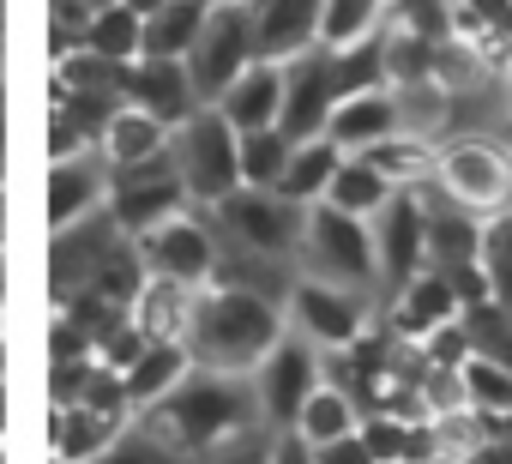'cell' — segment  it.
<instances>
[{"label": "cell", "instance_id": "obj_1", "mask_svg": "<svg viewBox=\"0 0 512 464\" xmlns=\"http://www.w3.org/2000/svg\"><path fill=\"white\" fill-rule=\"evenodd\" d=\"M284 344V308L247 296V290H217L205 284L193 296V326H187V362L199 374H253L272 350Z\"/></svg>", "mask_w": 512, "mask_h": 464}, {"label": "cell", "instance_id": "obj_2", "mask_svg": "<svg viewBox=\"0 0 512 464\" xmlns=\"http://www.w3.org/2000/svg\"><path fill=\"white\" fill-rule=\"evenodd\" d=\"M253 422H260V404H253V392L241 386V380H229V374H187L169 398H157L151 410H145V434L157 440V446H169L175 458H205L211 446H223V440H235V434H247Z\"/></svg>", "mask_w": 512, "mask_h": 464}, {"label": "cell", "instance_id": "obj_3", "mask_svg": "<svg viewBox=\"0 0 512 464\" xmlns=\"http://www.w3.org/2000/svg\"><path fill=\"white\" fill-rule=\"evenodd\" d=\"M169 157L181 169L187 199H199V205H223L241 187V139L217 109H193V121H181L169 133Z\"/></svg>", "mask_w": 512, "mask_h": 464}, {"label": "cell", "instance_id": "obj_4", "mask_svg": "<svg viewBox=\"0 0 512 464\" xmlns=\"http://www.w3.org/2000/svg\"><path fill=\"white\" fill-rule=\"evenodd\" d=\"M434 187L458 211H470V217L488 223V217L512 211V151L500 139H482V133L452 139L440 151V163H434Z\"/></svg>", "mask_w": 512, "mask_h": 464}, {"label": "cell", "instance_id": "obj_5", "mask_svg": "<svg viewBox=\"0 0 512 464\" xmlns=\"http://www.w3.org/2000/svg\"><path fill=\"white\" fill-rule=\"evenodd\" d=\"M181 67H187V79H193L199 109H211V103L253 67V19H247V0H211L205 31H199L193 55H187Z\"/></svg>", "mask_w": 512, "mask_h": 464}, {"label": "cell", "instance_id": "obj_6", "mask_svg": "<svg viewBox=\"0 0 512 464\" xmlns=\"http://www.w3.org/2000/svg\"><path fill=\"white\" fill-rule=\"evenodd\" d=\"M302 254H308V266L320 272V284H338V290H374V284H380L374 229H368L362 217L332 211V205H308Z\"/></svg>", "mask_w": 512, "mask_h": 464}, {"label": "cell", "instance_id": "obj_7", "mask_svg": "<svg viewBox=\"0 0 512 464\" xmlns=\"http://www.w3.org/2000/svg\"><path fill=\"white\" fill-rule=\"evenodd\" d=\"M103 205L109 217L121 223V236H145V229L181 217L187 205V187H181V169L169 151L145 157V163H127V169H109V187H103Z\"/></svg>", "mask_w": 512, "mask_h": 464}, {"label": "cell", "instance_id": "obj_8", "mask_svg": "<svg viewBox=\"0 0 512 464\" xmlns=\"http://www.w3.org/2000/svg\"><path fill=\"white\" fill-rule=\"evenodd\" d=\"M217 211V229L229 242H241V248H253V254H272V260H284V254H302V236H308V211L302 205H290L284 193H260V187H235L223 205H211Z\"/></svg>", "mask_w": 512, "mask_h": 464}, {"label": "cell", "instance_id": "obj_9", "mask_svg": "<svg viewBox=\"0 0 512 464\" xmlns=\"http://www.w3.org/2000/svg\"><path fill=\"white\" fill-rule=\"evenodd\" d=\"M127 242H133V236H121V223L109 217V205H97V211H85L79 223L55 229V236H49V296H55V302L79 296Z\"/></svg>", "mask_w": 512, "mask_h": 464}, {"label": "cell", "instance_id": "obj_10", "mask_svg": "<svg viewBox=\"0 0 512 464\" xmlns=\"http://www.w3.org/2000/svg\"><path fill=\"white\" fill-rule=\"evenodd\" d=\"M139 260H145V278H169V284H187V290H205L211 266H217V229L199 223V217H169L145 236H133Z\"/></svg>", "mask_w": 512, "mask_h": 464}, {"label": "cell", "instance_id": "obj_11", "mask_svg": "<svg viewBox=\"0 0 512 464\" xmlns=\"http://www.w3.org/2000/svg\"><path fill=\"white\" fill-rule=\"evenodd\" d=\"M320 392V356H314V344L308 338H290L284 332V344L253 368V404H260V416L272 422V428H296V416H302V404Z\"/></svg>", "mask_w": 512, "mask_h": 464}, {"label": "cell", "instance_id": "obj_12", "mask_svg": "<svg viewBox=\"0 0 512 464\" xmlns=\"http://www.w3.org/2000/svg\"><path fill=\"white\" fill-rule=\"evenodd\" d=\"M278 73H284V115H278V133H284L290 145L326 139V121H332V109H338V97H332V61H326V49L314 43L308 55L284 61Z\"/></svg>", "mask_w": 512, "mask_h": 464}, {"label": "cell", "instance_id": "obj_13", "mask_svg": "<svg viewBox=\"0 0 512 464\" xmlns=\"http://www.w3.org/2000/svg\"><path fill=\"white\" fill-rule=\"evenodd\" d=\"M320 13H326V0H247L253 61L284 67V61L308 55V49L320 43Z\"/></svg>", "mask_w": 512, "mask_h": 464}, {"label": "cell", "instance_id": "obj_14", "mask_svg": "<svg viewBox=\"0 0 512 464\" xmlns=\"http://www.w3.org/2000/svg\"><path fill=\"white\" fill-rule=\"evenodd\" d=\"M290 314H296V326L308 332V344H320V350H350L368 326V314H362V296L356 290H338V284H320V278H302L296 290H290Z\"/></svg>", "mask_w": 512, "mask_h": 464}, {"label": "cell", "instance_id": "obj_15", "mask_svg": "<svg viewBox=\"0 0 512 464\" xmlns=\"http://www.w3.org/2000/svg\"><path fill=\"white\" fill-rule=\"evenodd\" d=\"M368 229H374V260H380L386 290H404V284L422 272V236H428L422 199H416V193H392L386 211H380Z\"/></svg>", "mask_w": 512, "mask_h": 464}, {"label": "cell", "instance_id": "obj_16", "mask_svg": "<svg viewBox=\"0 0 512 464\" xmlns=\"http://www.w3.org/2000/svg\"><path fill=\"white\" fill-rule=\"evenodd\" d=\"M103 187H109V163L103 151H79V157H61L49 163V181H43V217H49V236L67 223H79L85 211L103 205Z\"/></svg>", "mask_w": 512, "mask_h": 464}, {"label": "cell", "instance_id": "obj_17", "mask_svg": "<svg viewBox=\"0 0 512 464\" xmlns=\"http://www.w3.org/2000/svg\"><path fill=\"white\" fill-rule=\"evenodd\" d=\"M127 109L151 115V121L169 127V133H175L181 121H193L199 97H193L187 67H181V61H133V67H127Z\"/></svg>", "mask_w": 512, "mask_h": 464}, {"label": "cell", "instance_id": "obj_18", "mask_svg": "<svg viewBox=\"0 0 512 464\" xmlns=\"http://www.w3.org/2000/svg\"><path fill=\"white\" fill-rule=\"evenodd\" d=\"M392 133H404L392 85H380V91H362V97L338 103V109H332V121H326V139H332V145H338L344 157H362V151L386 145Z\"/></svg>", "mask_w": 512, "mask_h": 464}, {"label": "cell", "instance_id": "obj_19", "mask_svg": "<svg viewBox=\"0 0 512 464\" xmlns=\"http://www.w3.org/2000/svg\"><path fill=\"white\" fill-rule=\"evenodd\" d=\"M458 296H452V284L446 278H434V272H416L404 290H392V338H404V344H428L440 326H452L458 320Z\"/></svg>", "mask_w": 512, "mask_h": 464}, {"label": "cell", "instance_id": "obj_20", "mask_svg": "<svg viewBox=\"0 0 512 464\" xmlns=\"http://www.w3.org/2000/svg\"><path fill=\"white\" fill-rule=\"evenodd\" d=\"M211 109L235 127V139H241V133H266V127H278V115H284V73L266 67V61H253Z\"/></svg>", "mask_w": 512, "mask_h": 464}, {"label": "cell", "instance_id": "obj_21", "mask_svg": "<svg viewBox=\"0 0 512 464\" xmlns=\"http://www.w3.org/2000/svg\"><path fill=\"white\" fill-rule=\"evenodd\" d=\"M205 284H217V290H247V296H260V302H272V308H290V290H296L284 260L253 254V248H241V242L217 248V266H211Z\"/></svg>", "mask_w": 512, "mask_h": 464}, {"label": "cell", "instance_id": "obj_22", "mask_svg": "<svg viewBox=\"0 0 512 464\" xmlns=\"http://www.w3.org/2000/svg\"><path fill=\"white\" fill-rule=\"evenodd\" d=\"M193 296L187 284H169V278H145L139 296H133V332L145 344H187V326H193Z\"/></svg>", "mask_w": 512, "mask_h": 464}, {"label": "cell", "instance_id": "obj_23", "mask_svg": "<svg viewBox=\"0 0 512 464\" xmlns=\"http://www.w3.org/2000/svg\"><path fill=\"white\" fill-rule=\"evenodd\" d=\"M121 434H127V410H103V404H67V410H55V458L61 464H91Z\"/></svg>", "mask_w": 512, "mask_h": 464}, {"label": "cell", "instance_id": "obj_24", "mask_svg": "<svg viewBox=\"0 0 512 464\" xmlns=\"http://www.w3.org/2000/svg\"><path fill=\"white\" fill-rule=\"evenodd\" d=\"M205 13L211 0H169L163 13H151L139 31V61H187L205 31Z\"/></svg>", "mask_w": 512, "mask_h": 464}, {"label": "cell", "instance_id": "obj_25", "mask_svg": "<svg viewBox=\"0 0 512 464\" xmlns=\"http://www.w3.org/2000/svg\"><path fill=\"white\" fill-rule=\"evenodd\" d=\"M187 350L181 344H145V356L121 374V392H127V410L139 404V410H151L157 398H169L181 380H187Z\"/></svg>", "mask_w": 512, "mask_h": 464}, {"label": "cell", "instance_id": "obj_26", "mask_svg": "<svg viewBox=\"0 0 512 464\" xmlns=\"http://www.w3.org/2000/svg\"><path fill=\"white\" fill-rule=\"evenodd\" d=\"M362 157L380 169V181H386L392 193L428 187V181H434V163H440V151H434L428 139H416V133H392L386 145H374V151H362Z\"/></svg>", "mask_w": 512, "mask_h": 464}, {"label": "cell", "instance_id": "obj_27", "mask_svg": "<svg viewBox=\"0 0 512 464\" xmlns=\"http://www.w3.org/2000/svg\"><path fill=\"white\" fill-rule=\"evenodd\" d=\"M338 163H344V151L332 145V139H308V145H296L290 151V169H284V181H278V193L290 199V205H320L326 199V187H332V175H338Z\"/></svg>", "mask_w": 512, "mask_h": 464}, {"label": "cell", "instance_id": "obj_28", "mask_svg": "<svg viewBox=\"0 0 512 464\" xmlns=\"http://www.w3.org/2000/svg\"><path fill=\"white\" fill-rule=\"evenodd\" d=\"M386 199H392V187L380 181V169H374L368 157H344L320 205H332V211H344V217H362V223H368V217H380V211H386Z\"/></svg>", "mask_w": 512, "mask_h": 464}, {"label": "cell", "instance_id": "obj_29", "mask_svg": "<svg viewBox=\"0 0 512 464\" xmlns=\"http://www.w3.org/2000/svg\"><path fill=\"white\" fill-rule=\"evenodd\" d=\"M157 151H169V127H157V121L139 115V109H121V115L109 121V133H103V163H109V169L145 163V157H157Z\"/></svg>", "mask_w": 512, "mask_h": 464}, {"label": "cell", "instance_id": "obj_30", "mask_svg": "<svg viewBox=\"0 0 512 464\" xmlns=\"http://www.w3.org/2000/svg\"><path fill=\"white\" fill-rule=\"evenodd\" d=\"M398 0H326V13H320V43L326 49H350L374 31H386Z\"/></svg>", "mask_w": 512, "mask_h": 464}, {"label": "cell", "instance_id": "obj_31", "mask_svg": "<svg viewBox=\"0 0 512 464\" xmlns=\"http://www.w3.org/2000/svg\"><path fill=\"white\" fill-rule=\"evenodd\" d=\"M362 428V410L344 398V392H332V386H320L308 404H302V416H296V440L302 446H326V440H344V434H356Z\"/></svg>", "mask_w": 512, "mask_h": 464}, {"label": "cell", "instance_id": "obj_32", "mask_svg": "<svg viewBox=\"0 0 512 464\" xmlns=\"http://www.w3.org/2000/svg\"><path fill=\"white\" fill-rule=\"evenodd\" d=\"M458 332H464L470 356L512 368V320H506L488 296H476V302H464V308H458Z\"/></svg>", "mask_w": 512, "mask_h": 464}, {"label": "cell", "instance_id": "obj_33", "mask_svg": "<svg viewBox=\"0 0 512 464\" xmlns=\"http://www.w3.org/2000/svg\"><path fill=\"white\" fill-rule=\"evenodd\" d=\"M290 139L278 133V127H266V133H241V187H260V193H278V181H284V169H290Z\"/></svg>", "mask_w": 512, "mask_h": 464}, {"label": "cell", "instance_id": "obj_34", "mask_svg": "<svg viewBox=\"0 0 512 464\" xmlns=\"http://www.w3.org/2000/svg\"><path fill=\"white\" fill-rule=\"evenodd\" d=\"M139 31H145V19H133L127 7H103L91 19V31H85V55L115 61V67H133L139 61Z\"/></svg>", "mask_w": 512, "mask_h": 464}, {"label": "cell", "instance_id": "obj_35", "mask_svg": "<svg viewBox=\"0 0 512 464\" xmlns=\"http://www.w3.org/2000/svg\"><path fill=\"white\" fill-rule=\"evenodd\" d=\"M458 380H464V404H470L476 416H506V410H512V368L470 356V362L458 368Z\"/></svg>", "mask_w": 512, "mask_h": 464}, {"label": "cell", "instance_id": "obj_36", "mask_svg": "<svg viewBox=\"0 0 512 464\" xmlns=\"http://www.w3.org/2000/svg\"><path fill=\"white\" fill-rule=\"evenodd\" d=\"M91 464H187V458H175L169 446H157L145 428H127V434H121V440H109Z\"/></svg>", "mask_w": 512, "mask_h": 464}, {"label": "cell", "instance_id": "obj_37", "mask_svg": "<svg viewBox=\"0 0 512 464\" xmlns=\"http://www.w3.org/2000/svg\"><path fill=\"white\" fill-rule=\"evenodd\" d=\"M272 458V434H260V428H247V434H235V440H223V446H211L199 464H266Z\"/></svg>", "mask_w": 512, "mask_h": 464}, {"label": "cell", "instance_id": "obj_38", "mask_svg": "<svg viewBox=\"0 0 512 464\" xmlns=\"http://www.w3.org/2000/svg\"><path fill=\"white\" fill-rule=\"evenodd\" d=\"M85 356H91V338L61 314V320L49 326V362H85Z\"/></svg>", "mask_w": 512, "mask_h": 464}, {"label": "cell", "instance_id": "obj_39", "mask_svg": "<svg viewBox=\"0 0 512 464\" xmlns=\"http://www.w3.org/2000/svg\"><path fill=\"white\" fill-rule=\"evenodd\" d=\"M314 452V464H374V452H368V440H362V428L356 434H344V440H326V446H308Z\"/></svg>", "mask_w": 512, "mask_h": 464}, {"label": "cell", "instance_id": "obj_40", "mask_svg": "<svg viewBox=\"0 0 512 464\" xmlns=\"http://www.w3.org/2000/svg\"><path fill=\"white\" fill-rule=\"evenodd\" d=\"M482 260H506L512 266V211H500V217L482 223Z\"/></svg>", "mask_w": 512, "mask_h": 464}, {"label": "cell", "instance_id": "obj_41", "mask_svg": "<svg viewBox=\"0 0 512 464\" xmlns=\"http://www.w3.org/2000/svg\"><path fill=\"white\" fill-rule=\"evenodd\" d=\"M482 272H488V302L512 320V266L506 260H482Z\"/></svg>", "mask_w": 512, "mask_h": 464}, {"label": "cell", "instance_id": "obj_42", "mask_svg": "<svg viewBox=\"0 0 512 464\" xmlns=\"http://www.w3.org/2000/svg\"><path fill=\"white\" fill-rule=\"evenodd\" d=\"M266 464H314V452L296 440V434H284V440H272V458Z\"/></svg>", "mask_w": 512, "mask_h": 464}, {"label": "cell", "instance_id": "obj_43", "mask_svg": "<svg viewBox=\"0 0 512 464\" xmlns=\"http://www.w3.org/2000/svg\"><path fill=\"white\" fill-rule=\"evenodd\" d=\"M458 464H512V446H500V440H482L476 452H464Z\"/></svg>", "mask_w": 512, "mask_h": 464}, {"label": "cell", "instance_id": "obj_44", "mask_svg": "<svg viewBox=\"0 0 512 464\" xmlns=\"http://www.w3.org/2000/svg\"><path fill=\"white\" fill-rule=\"evenodd\" d=\"M482 440H500V446H512V410H506V416H482Z\"/></svg>", "mask_w": 512, "mask_h": 464}, {"label": "cell", "instance_id": "obj_45", "mask_svg": "<svg viewBox=\"0 0 512 464\" xmlns=\"http://www.w3.org/2000/svg\"><path fill=\"white\" fill-rule=\"evenodd\" d=\"M121 7H127L133 19H151V13H163V7H169V0H121Z\"/></svg>", "mask_w": 512, "mask_h": 464}, {"label": "cell", "instance_id": "obj_46", "mask_svg": "<svg viewBox=\"0 0 512 464\" xmlns=\"http://www.w3.org/2000/svg\"><path fill=\"white\" fill-rule=\"evenodd\" d=\"M0 169H7V97H0Z\"/></svg>", "mask_w": 512, "mask_h": 464}, {"label": "cell", "instance_id": "obj_47", "mask_svg": "<svg viewBox=\"0 0 512 464\" xmlns=\"http://www.w3.org/2000/svg\"><path fill=\"white\" fill-rule=\"evenodd\" d=\"M79 7H85V13H91V19H97V13H103V7H121V0H79Z\"/></svg>", "mask_w": 512, "mask_h": 464}, {"label": "cell", "instance_id": "obj_48", "mask_svg": "<svg viewBox=\"0 0 512 464\" xmlns=\"http://www.w3.org/2000/svg\"><path fill=\"white\" fill-rule=\"evenodd\" d=\"M0 248H7V187H0Z\"/></svg>", "mask_w": 512, "mask_h": 464}, {"label": "cell", "instance_id": "obj_49", "mask_svg": "<svg viewBox=\"0 0 512 464\" xmlns=\"http://www.w3.org/2000/svg\"><path fill=\"white\" fill-rule=\"evenodd\" d=\"M500 145L512 151V109H506V127H500Z\"/></svg>", "mask_w": 512, "mask_h": 464}, {"label": "cell", "instance_id": "obj_50", "mask_svg": "<svg viewBox=\"0 0 512 464\" xmlns=\"http://www.w3.org/2000/svg\"><path fill=\"white\" fill-rule=\"evenodd\" d=\"M0 434H7V386H0Z\"/></svg>", "mask_w": 512, "mask_h": 464}, {"label": "cell", "instance_id": "obj_51", "mask_svg": "<svg viewBox=\"0 0 512 464\" xmlns=\"http://www.w3.org/2000/svg\"><path fill=\"white\" fill-rule=\"evenodd\" d=\"M0 464H7V452H0Z\"/></svg>", "mask_w": 512, "mask_h": 464}, {"label": "cell", "instance_id": "obj_52", "mask_svg": "<svg viewBox=\"0 0 512 464\" xmlns=\"http://www.w3.org/2000/svg\"><path fill=\"white\" fill-rule=\"evenodd\" d=\"M422 464H434V458H422Z\"/></svg>", "mask_w": 512, "mask_h": 464}, {"label": "cell", "instance_id": "obj_53", "mask_svg": "<svg viewBox=\"0 0 512 464\" xmlns=\"http://www.w3.org/2000/svg\"><path fill=\"white\" fill-rule=\"evenodd\" d=\"M55 464H61V458H55Z\"/></svg>", "mask_w": 512, "mask_h": 464}]
</instances>
